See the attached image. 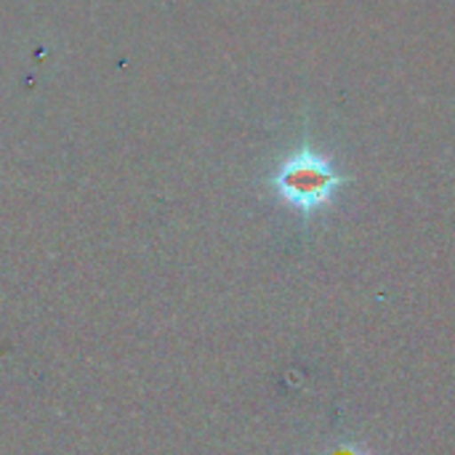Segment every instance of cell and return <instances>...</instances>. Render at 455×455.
Returning a JSON list of instances; mask_svg holds the SVG:
<instances>
[{"instance_id": "cell-1", "label": "cell", "mask_w": 455, "mask_h": 455, "mask_svg": "<svg viewBox=\"0 0 455 455\" xmlns=\"http://www.w3.org/2000/svg\"><path fill=\"white\" fill-rule=\"evenodd\" d=\"M352 179L341 173L336 160L309 144V133H304L301 144L285 155L275 171L264 179L267 189L275 200L291 211H296L304 221L331 208L339 189Z\"/></svg>"}, {"instance_id": "cell-2", "label": "cell", "mask_w": 455, "mask_h": 455, "mask_svg": "<svg viewBox=\"0 0 455 455\" xmlns=\"http://www.w3.org/2000/svg\"><path fill=\"white\" fill-rule=\"evenodd\" d=\"M328 455H371L365 448H360L357 443H344L339 448H333Z\"/></svg>"}]
</instances>
